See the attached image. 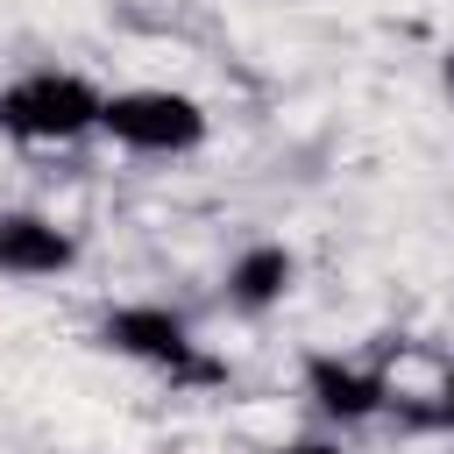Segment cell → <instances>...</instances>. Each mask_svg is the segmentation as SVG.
I'll return each mask as SVG.
<instances>
[{
    "mask_svg": "<svg viewBox=\"0 0 454 454\" xmlns=\"http://www.w3.org/2000/svg\"><path fill=\"white\" fill-rule=\"evenodd\" d=\"M291 277H298L291 248H284V241H255V248L234 255V270H227V298H234L241 312H262V305H277V298L291 291Z\"/></svg>",
    "mask_w": 454,
    "mask_h": 454,
    "instance_id": "5",
    "label": "cell"
},
{
    "mask_svg": "<svg viewBox=\"0 0 454 454\" xmlns=\"http://www.w3.org/2000/svg\"><path fill=\"white\" fill-rule=\"evenodd\" d=\"M440 419L454 426V376H447V390H440Z\"/></svg>",
    "mask_w": 454,
    "mask_h": 454,
    "instance_id": "8",
    "label": "cell"
},
{
    "mask_svg": "<svg viewBox=\"0 0 454 454\" xmlns=\"http://www.w3.org/2000/svg\"><path fill=\"white\" fill-rule=\"evenodd\" d=\"M206 128H213L206 106L170 85H128V92H106L99 106V135L121 142L128 156H192Z\"/></svg>",
    "mask_w": 454,
    "mask_h": 454,
    "instance_id": "2",
    "label": "cell"
},
{
    "mask_svg": "<svg viewBox=\"0 0 454 454\" xmlns=\"http://www.w3.org/2000/svg\"><path fill=\"white\" fill-rule=\"evenodd\" d=\"M312 397H319V411H326V419H369V411L383 404V376H369V369H355V362L319 355V362H312Z\"/></svg>",
    "mask_w": 454,
    "mask_h": 454,
    "instance_id": "6",
    "label": "cell"
},
{
    "mask_svg": "<svg viewBox=\"0 0 454 454\" xmlns=\"http://www.w3.org/2000/svg\"><path fill=\"white\" fill-rule=\"evenodd\" d=\"M99 106L106 92L85 78V71H21L14 85H0V135L14 142H78V135H99Z\"/></svg>",
    "mask_w": 454,
    "mask_h": 454,
    "instance_id": "1",
    "label": "cell"
},
{
    "mask_svg": "<svg viewBox=\"0 0 454 454\" xmlns=\"http://www.w3.org/2000/svg\"><path fill=\"white\" fill-rule=\"evenodd\" d=\"M99 340L121 348V355H135V362H149V369H163V376H206L192 326L177 312H163V305H121V312H106Z\"/></svg>",
    "mask_w": 454,
    "mask_h": 454,
    "instance_id": "3",
    "label": "cell"
},
{
    "mask_svg": "<svg viewBox=\"0 0 454 454\" xmlns=\"http://www.w3.org/2000/svg\"><path fill=\"white\" fill-rule=\"evenodd\" d=\"M284 454H348V447H333V440H298V447H284Z\"/></svg>",
    "mask_w": 454,
    "mask_h": 454,
    "instance_id": "7",
    "label": "cell"
},
{
    "mask_svg": "<svg viewBox=\"0 0 454 454\" xmlns=\"http://www.w3.org/2000/svg\"><path fill=\"white\" fill-rule=\"evenodd\" d=\"M78 262L71 227L50 213H0V277H57Z\"/></svg>",
    "mask_w": 454,
    "mask_h": 454,
    "instance_id": "4",
    "label": "cell"
}]
</instances>
